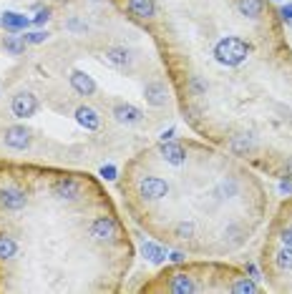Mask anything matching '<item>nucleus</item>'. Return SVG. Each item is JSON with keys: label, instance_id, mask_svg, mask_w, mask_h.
Segmentation results:
<instances>
[{"label": "nucleus", "instance_id": "8", "mask_svg": "<svg viewBox=\"0 0 292 294\" xmlns=\"http://www.w3.org/2000/svg\"><path fill=\"white\" fill-rule=\"evenodd\" d=\"M280 15H282L285 20H292V0L285 5V8H282V10H280Z\"/></svg>", "mask_w": 292, "mask_h": 294}, {"label": "nucleus", "instance_id": "3", "mask_svg": "<svg viewBox=\"0 0 292 294\" xmlns=\"http://www.w3.org/2000/svg\"><path fill=\"white\" fill-rule=\"evenodd\" d=\"M141 292H166V294H214V292H260L254 277L247 269L229 264H174L159 272L151 282H146Z\"/></svg>", "mask_w": 292, "mask_h": 294}, {"label": "nucleus", "instance_id": "1", "mask_svg": "<svg viewBox=\"0 0 292 294\" xmlns=\"http://www.w3.org/2000/svg\"><path fill=\"white\" fill-rule=\"evenodd\" d=\"M131 262L96 176L0 156V292H119Z\"/></svg>", "mask_w": 292, "mask_h": 294}, {"label": "nucleus", "instance_id": "5", "mask_svg": "<svg viewBox=\"0 0 292 294\" xmlns=\"http://www.w3.org/2000/svg\"><path fill=\"white\" fill-rule=\"evenodd\" d=\"M25 38H20V35H5L3 38V48H5V53H10V56H23L25 53Z\"/></svg>", "mask_w": 292, "mask_h": 294}, {"label": "nucleus", "instance_id": "6", "mask_svg": "<svg viewBox=\"0 0 292 294\" xmlns=\"http://www.w3.org/2000/svg\"><path fill=\"white\" fill-rule=\"evenodd\" d=\"M48 35H51V33H46V30H35V33H25L23 38H25V43H30V46H41V43L48 40Z\"/></svg>", "mask_w": 292, "mask_h": 294}, {"label": "nucleus", "instance_id": "4", "mask_svg": "<svg viewBox=\"0 0 292 294\" xmlns=\"http://www.w3.org/2000/svg\"><path fill=\"white\" fill-rule=\"evenodd\" d=\"M0 25L8 30V33H18V30H25L30 25V18L20 15V13H13V10H5L3 18H0Z\"/></svg>", "mask_w": 292, "mask_h": 294}, {"label": "nucleus", "instance_id": "7", "mask_svg": "<svg viewBox=\"0 0 292 294\" xmlns=\"http://www.w3.org/2000/svg\"><path fill=\"white\" fill-rule=\"evenodd\" d=\"M48 18H51V10H41V13L35 15V20H33V23H35V25H43Z\"/></svg>", "mask_w": 292, "mask_h": 294}, {"label": "nucleus", "instance_id": "2", "mask_svg": "<svg viewBox=\"0 0 292 294\" xmlns=\"http://www.w3.org/2000/svg\"><path fill=\"white\" fill-rule=\"evenodd\" d=\"M119 189L134 221L156 241L197 257H227L267 219V189L249 166L189 139L141 148Z\"/></svg>", "mask_w": 292, "mask_h": 294}]
</instances>
